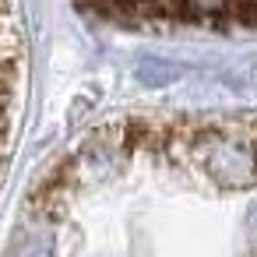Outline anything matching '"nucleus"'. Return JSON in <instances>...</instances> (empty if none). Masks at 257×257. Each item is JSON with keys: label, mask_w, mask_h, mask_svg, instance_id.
<instances>
[{"label": "nucleus", "mask_w": 257, "mask_h": 257, "mask_svg": "<svg viewBox=\"0 0 257 257\" xmlns=\"http://www.w3.org/2000/svg\"><path fill=\"white\" fill-rule=\"evenodd\" d=\"M4 257H257V116L92 127L29 190Z\"/></svg>", "instance_id": "1"}, {"label": "nucleus", "mask_w": 257, "mask_h": 257, "mask_svg": "<svg viewBox=\"0 0 257 257\" xmlns=\"http://www.w3.org/2000/svg\"><path fill=\"white\" fill-rule=\"evenodd\" d=\"M81 8L141 32H257V0H81Z\"/></svg>", "instance_id": "2"}, {"label": "nucleus", "mask_w": 257, "mask_h": 257, "mask_svg": "<svg viewBox=\"0 0 257 257\" xmlns=\"http://www.w3.org/2000/svg\"><path fill=\"white\" fill-rule=\"evenodd\" d=\"M25 29L18 0H0V180L8 176L25 106Z\"/></svg>", "instance_id": "3"}]
</instances>
